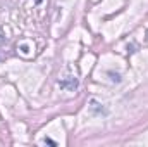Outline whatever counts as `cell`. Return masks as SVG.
Returning <instances> with one entry per match:
<instances>
[{"label": "cell", "instance_id": "6da1fadb", "mask_svg": "<svg viewBox=\"0 0 148 147\" xmlns=\"http://www.w3.org/2000/svg\"><path fill=\"white\" fill-rule=\"evenodd\" d=\"M59 85L62 88H66V90H74V88H77V80L76 78H69L67 81H59Z\"/></svg>", "mask_w": 148, "mask_h": 147}, {"label": "cell", "instance_id": "7a4b0ae2", "mask_svg": "<svg viewBox=\"0 0 148 147\" xmlns=\"http://www.w3.org/2000/svg\"><path fill=\"white\" fill-rule=\"evenodd\" d=\"M43 142H45V144H48V146H57V142H53L52 139H45Z\"/></svg>", "mask_w": 148, "mask_h": 147}]
</instances>
